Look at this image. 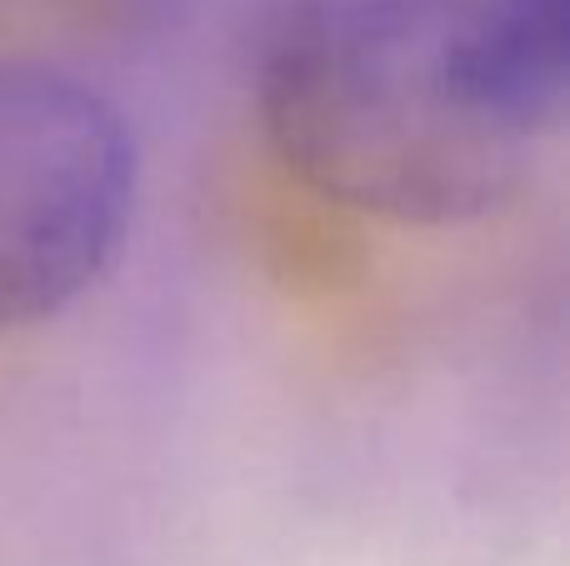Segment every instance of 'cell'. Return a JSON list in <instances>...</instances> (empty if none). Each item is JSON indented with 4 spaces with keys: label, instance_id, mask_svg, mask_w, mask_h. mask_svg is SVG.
Returning <instances> with one entry per match:
<instances>
[{
    "label": "cell",
    "instance_id": "7a4b0ae2",
    "mask_svg": "<svg viewBox=\"0 0 570 566\" xmlns=\"http://www.w3.org/2000/svg\"><path fill=\"white\" fill-rule=\"evenodd\" d=\"M136 196L126 110L66 70L0 60V336L56 321L110 276Z\"/></svg>",
    "mask_w": 570,
    "mask_h": 566
},
{
    "label": "cell",
    "instance_id": "6da1fadb",
    "mask_svg": "<svg viewBox=\"0 0 570 566\" xmlns=\"http://www.w3.org/2000/svg\"><path fill=\"white\" fill-rule=\"evenodd\" d=\"M570 96V0H276L256 46L271 150L315 196L411 231L485 221Z\"/></svg>",
    "mask_w": 570,
    "mask_h": 566
}]
</instances>
